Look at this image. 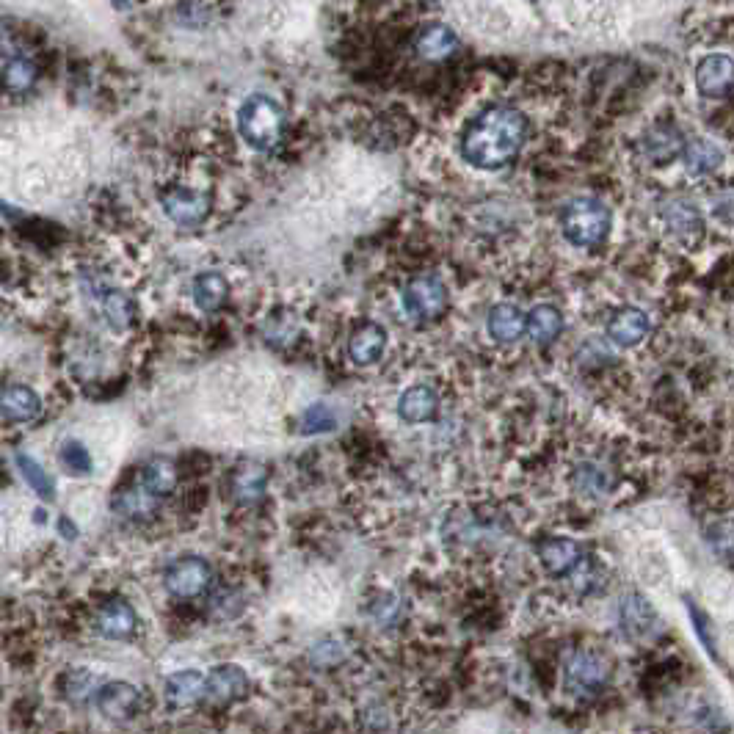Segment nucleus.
<instances>
[{"mask_svg": "<svg viewBox=\"0 0 734 734\" xmlns=\"http://www.w3.org/2000/svg\"><path fill=\"white\" fill-rule=\"evenodd\" d=\"M334 414L323 406V403H315L304 412V420H301V431L304 434H326L334 428Z\"/></svg>", "mask_w": 734, "mask_h": 734, "instance_id": "36", "label": "nucleus"}, {"mask_svg": "<svg viewBox=\"0 0 734 734\" xmlns=\"http://www.w3.org/2000/svg\"><path fill=\"white\" fill-rule=\"evenodd\" d=\"M36 75H39V69L31 58L25 56H12L3 69H0V78H3V86L9 89V92H28L31 86L36 83Z\"/></svg>", "mask_w": 734, "mask_h": 734, "instance_id": "27", "label": "nucleus"}, {"mask_svg": "<svg viewBox=\"0 0 734 734\" xmlns=\"http://www.w3.org/2000/svg\"><path fill=\"white\" fill-rule=\"evenodd\" d=\"M563 329L561 312L550 307V304H541L528 315V334L536 345H550Z\"/></svg>", "mask_w": 734, "mask_h": 734, "instance_id": "26", "label": "nucleus"}, {"mask_svg": "<svg viewBox=\"0 0 734 734\" xmlns=\"http://www.w3.org/2000/svg\"><path fill=\"white\" fill-rule=\"evenodd\" d=\"M152 503L155 497L144 492V486L138 483V489H122V492L114 497V508L127 519H141L147 517L152 511Z\"/></svg>", "mask_w": 734, "mask_h": 734, "instance_id": "32", "label": "nucleus"}, {"mask_svg": "<svg viewBox=\"0 0 734 734\" xmlns=\"http://www.w3.org/2000/svg\"><path fill=\"white\" fill-rule=\"evenodd\" d=\"M58 459L64 464V470H69L72 475H89L92 472V453L78 439H67L58 448Z\"/></svg>", "mask_w": 734, "mask_h": 734, "instance_id": "33", "label": "nucleus"}, {"mask_svg": "<svg viewBox=\"0 0 734 734\" xmlns=\"http://www.w3.org/2000/svg\"><path fill=\"white\" fill-rule=\"evenodd\" d=\"M403 310L417 323L436 321L448 310V287L436 276H417L403 287Z\"/></svg>", "mask_w": 734, "mask_h": 734, "instance_id": "5", "label": "nucleus"}, {"mask_svg": "<svg viewBox=\"0 0 734 734\" xmlns=\"http://www.w3.org/2000/svg\"><path fill=\"white\" fill-rule=\"evenodd\" d=\"M94 627L97 632L108 638V641H130L136 635L138 616L133 605L122 597H114L105 602L103 608L94 616Z\"/></svg>", "mask_w": 734, "mask_h": 734, "instance_id": "12", "label": "nucleus"}, {"mask_svg": "<svg viewBox=\"0 0 734 734\" xmlns=\"http://www.w3.org/2000/svg\"><path fill=\"white\" fill-rule=\"evenodd\" d=\"M42 412V401L31 387L25 384H12L0 390V414L9 423H31Z\"/></svg>", "mask_w": 734, "mask_h": 734, "instance_id": "16", "label": "nucleus"}, {"mask_svg": "<svg viewBox=\"0 0 734 734\" xmlns=\"http://www.w3.org/2000/svg\"><path fill=\"white\" fill-rule=\"evenodd\" d=\"M163 213L172 218L174 224H199L205 221L210 213V196L202 191H191V188H174L161 199Z\"/></svg>", "mask_w": 734, "mask_h": 734, "instance_id": "14", "label": "nucleus"}, {"mask_svg": "<svg viewBox=\"0 0 734 734\" xmlns=\"http://www.w3.org/2000/svg\"><path fill=\"white\" fill-rule=\"evenodd\" d=\"M528 141V119L511 105H489L472 119L461 152L475 169H503L514 161Z\"/></svg>", "mask_w": 734, "mask_h": 734, "instance_id": "1", "label": "nucleus"}, {"mask_svg": "<svg viewBox=\"0 0 734 734\" xmlns=\"http://www.w3.org/2000/svg\"><path fill=\"white\" fill-rule=\"evenodd\" d=\"M436 412H439V395L425 384L409 387L398 401V414L406 423H428L434 420Z\"/></svg>", "mask_w": 734, "mask_h": 734, "instance_id": "19", "label": "nucleus"}, {"mask_svg": "<svg viewBox=\"0 0 734 734\" xmlns=\"http://www.w3.org/2000/svg\"><path fill=\"white\" fill-rule=\"evenodd\" d=\"M312 663L315 666H340L345 660V646L343 643H337V641H321V643H315V649H312Z\"/></svg>", "mask_w": 734, "mask_h": 734, "instance_id": "38", "label": "nucleus"}, {"mask_svg": "<svg viewBox=\"0 0 734 734\" xmlns=\"http://www.w3.org/2000/svg\"><path fill=\"white\" fill-rule=\"evenodd\" d=\"M249 690V677L241 666H218L205 677V704L210 707H227L232 701L246 696Z\"/></svg>", "mask_w": 734, "mask_h": 734, "instance_id": "11", "label": "nucleus"}, {"mask_svg": "<svg viewBox=\"0 0 734 734\" xmlns=\"http://www.w3.org/2000/svg\"><path fill=\"white\" fill-rule=\"evenodd\" d=\"M649 332V318L641 310H619L608 321V337L619 348L638 345Z\"/></svg>", "mask_w": 734, "mask_h": 734, "instance_id": "20", "label": "nucleus"}, {"mask_svg": "<svg viewBox=\"0 0 734 734\" xmlns=\"http://www.w3.org/2000/svg\"><path fill=\"white\" fill-rule=\"evenodd\" d=\"M166 591L177 599H196L205 594L210 583H213V569L205 558H196V555H188V558H180L174 561L169 569H166Z\"/></svg>", "mask_w": 734, "mask_h": 734, "instance_id": "6", "label": "nucleus"}, {"mask_svg": "<svg viewBox=\"0 0 734 734\" xmlns=\"http://www.w3.org/2000/svg\"><path fill=\"white\" fill-rule=\"evenodd\" d=\"M682 150L685 144L674 127H654L643 138V155L654 163H671Z\"/></svg>", "mask_w": 734, "mask_h": 734, "instance_id": "24", "label": "nucleus"}, {"mask_svg": "<svg viewBox=\"0 0 734 734\" xmlns=\"http://www.w3.org/2000/svg\"><path fill=\"white\" fill-rule=\"evenodd\" d=\"M616 685V663L605 649L591 643H574L558 657L555 688L574 707L594 704Z\"/></svg>", "mask_w": 734, "mask_h": 734, "instance_id": "2", "label": "nucleus"}, {"mask_svg": "<svg viewBox=\"0 0 734 734\" xmlns=\"http://www.w3.org/2000/svg\"><path fill=\"white\" fill-rule=\"evenodd\" d=\"M177 14L183 17L185 25H205L213 20L216 6H207V3H183V6H177Z\"/></svg>", "mask_w": 734, "mask_h": 734, "instance_id": "39", "label": "nucleus"}, {"mask_svg": "<svg viewBox=\"0 0 734 734\" xmlns=\"http://www.w3.org/2000/svg\"><path fill=\"white\" fill-rule=\"evenodd\" d=\"M230 296V285L227 279L216 271H205L194 279V301L196 307H202L205 312H213L218 307H224V301Z\"/></svg>", "mask_w": 734, "mask_h": 734, "instance_id": "25", "label": "nucleus"}, {"mask_svg": "<svg viewBox=\"0 0 734 734\" xmlns=\"http://www.w3.org/2000/svg\"><path fill=\"white\" fill-rule=\"evenodd\" d=\"M268 472L263 467H246L235 475V500L243 505H254L263 500Z\"/></svg>", "mask_w": 734, "mask_h": 734, "instance_id": "29", "label": "nucleus"}, {"mask_svg": "<svg viewBox=\"0 0 734 734\" xmlns=\"http://www.w3.org/2000/svg\"><path fill=\"white\" fill-rule=\"evenodd\" d=\"M14 461H17V470H20V475L25 478V483H28V486H31V489H34L42 500L50 503V500L56 497V486H53V478L42 470V464L31 459L28 453H17V459Z\"/></svg>", "mask_w": 734, "mask_h": 734, "instance_id": "30", "label": "nucleus"}, {"mask_svg": "<svg viewBox=\"0 0 734 734\" xmlns=\"http://www.w3.org/2000/svg\"><path fill=\"white\" fill-rule=\"evenodd\" d=\"M238 610H241V594L238 591L224 588V591H216L213 599H210V613L216 619H232V616H238Z\"/></svg>", "mask_w": 734, "mask_h": 734, "instance_id": "37", "label": "nucleus"}, {"mask_svg": "<svg viewBox=\"0 0 734 734\" xmlns=\"http://www.w3.org/2000/svg\"><path fill=\"white\" fill-rule=\"evenodd\" d=\"M539 563L541 569L552 577H569L577 574L585 566L583 547L574 539H563V536H552V539L539 541Z\"/></svg>", "mask_w": 734, "mask_h": 734, "instance_id": "9", "label": "nucleus"}, {"mask_svg": "<svg viewBox=\"0 0 734 734\" xmlns=\"http://www.w3.org/2000/svg\"><path fill=\"white\" fill-rule=\"evenodd\" d=\"M370 616L379 627H395L403 616V602L395 594H381L370 605Z\"/></svg>", "mask_w": 734, "mask_h": 734, "instance_id": "34", "label": "nucleus"}, {"mask_svg": "<svg viewBox=\"0 0 734 734\" xmlns=\"http://www.w3.org/2000/svg\"><path fill=\"white\" fill-rule=\"evenodd\" d=\"M97 710L103 712L105 718H111V721H133L138 712H141V704H144V696H141V690L136 685H130V682H105L100 693H97Z\"/></svg>", "mask_w": 734, "mask_h": 734, "instance_id": "10", "label": "nucleus"}, {"mask_svg": "<svg viewBox=\"0 0 734 734\" xmlns=\"http://www.w3.org/2000/svg\"><path fill=\"white\" fill-rule=\"evenodd\" d=\"M489 334L497 343H514L522 334L528 332V315L514 307V304H500L489 312Z\"/></svg>", "mask_w": 734, "mask_h": 734, "instance_id": "21", "label": "nucleus"}, {"mask_svg": "<svg viewBox=\"0 0 734 734\" xmlns=\"http://www.w3.org/2000/svg\"><path fill=\"white\" fill-rule=\"evenodd\" d=\"M138 483L144 486V492L163 500L177 489V467L169 459H152L147 461L141 472H138Z\"/></svg>", "mask_w": 734, "mask_h": 734, "instance_id": "22", "label": "nucleus"}, {"mask_svg": "<svg viewBox=\"0 0 734 734\" xmlns=\"http://www.w3.org/2000/svg\"><path fill=\"white\" fill-rule=\"evenodd\" d=\"M619 621L621 630L627 632V638H632V641H654L663 632L657 610L641 594H627L621 599Z\"/></svg>", "mask_w": 734, "mask_h": 734, "instance_id": "8", "label": "nucleus"}, {"mask_svg": "<svg viewBox=\"0 0 734 734\" xmlns=\"http://www.w3.org/2000/svg\"><path fill=\"white\" fill-rule=\"evenodd\" d=\"M163 696L166 704L174 710H185L194 707L199 701H205V674L199 671H177L163 682Z\"/></svg>", "mask_w": 734, "mask_h": 734, "instance_id": "15", "label": "nucleus"}, {"mask_svg": "<svg viewBox=\"0 0 734 734\" xmlns=\"http://www.w3.org/2000/svg\"><path fill=\"white\" fill-rule=\"evenodd\" d=\"M238 130L254 150H274L285 130V114L268 94H252L249 100H243L238 111Z\"/></svg>", "mask_w": 734, "mask_h": 734, "instance_id": "3", "label": "nucleus"}, {"mask_svg": "<svg viewBox=\"0 0 734 734\" xmlns=\"http://www.w3.org/2000/svg\"><path fill=\"white\" fill-rule=\"evenodd\" d=\"M296 332H299V326L285 312H279V315H274L271 321L265 323V340L271 345H287L296 337Z\"/></svg>", "mask_w": 734, "mask_h": 734, "instance_id": "35", "label": "nucleus"}, {"mask_svg": "<svg viewBox=\"0 0 734 734\" xmlns=\"http://www.w3.org/2000/svg\"><path fill=\"white\" fill-rule=\"evenodd\" d=\"M384 348H387V332L381 329L379 323H365V326H359L354 334H351V340H348V356H351V362L359 367H367V365H376L384 354Z\"/></svg>", "mask_w": 734, "mask_h": 734, "instance_id": "17", "label": "nucleus"}, {"mask_svg": "<svg viewBox=\"0 0 734 734\" xmlns=\"http://www.w3.org/2000/svg\"><path fill=\"white\" fill-rule=\"evenodd\" d=\"M682 152H685V166L693 177H704L721 169L723 150L718 144H712L710 138H693Z\"/></svg>", "mask_w": 734, "mask_h": 734, "instance_id": "23", "label": "nucleus"}, {"mask_svg": "<svg viewBox=\"0 0 734 734\" xmlns=\"http://www.w3.org/2000/svg\"><path fill=\"white\" fill-rule=\"evenodd\" d=\"M561 230L566 241H572L574 246H585V249L597 246L608 238L610 232L608 205H602L599 199H591V196L572 199L563 207Z\"/></svg>", "mask_w": 734, "mask_h": 734, "instance_id": "4", "label": "nucleus"}, {"mask_svg": "<svg viewBox=\"0 0 734 734\" xmlns=\"http://www.w3.org/2000/svg\"><path fill=\"white\" fill-rule=\"evenodd\" d=\"M103 685L105 682H100V677L92 671H83V668L81 671H69L64 677V696L72 704H89V701L97 699Z\"/></svg>", "mask_w": 734, "mask_h": 734, "instance_id": "28", "label": "nucleus"}, {"mask_svg": "<svg viewBox=\"0 0 734 734\" xmlns=\"http://www.w3.org/2000/svg\"><path fill=\"white\" fill-rule=\"evenodd\" d=\"M696 86L704 97H712V100L734 92V58L723 56V53L701 58L696 67Z\"/></svg>", "mask_w": 734, "mask_h": 734, "instance_id": "13", "label": "nucleus"}, {"mask_svg": "<svg viewBox=\"0 0 734 734\" xmlns=\"http://www.w3.org/2000/svg\"><path fill=\"white\" fill-rule=\"evenodd\" d=\"M660 216L666 230L685 246H693L704 238V213L696 202H690L685 196H674L660 205Z\"/></svg>", "mask_w": 734, "mask_h": 734, "instance_id": "7", "label": "nucleus"}, {"mask_svg": "<svg viewBox=\"0 0 734 734\" xmlns=\"http://www.w3.org/2000/svg\"><path fill=\"white\" fill-rule=\"evenodd\" d=\"M100 304H103V318L116 332H125L130 321H133V301L127 299L122 290H105L100 296Z\"/></svg>", "mask_w": 734, "mask_h": 734, "instance_id": "31", "label": "nucleus"}, {"mask_svg": "<svg viewBox=\"0 0 734 734\" xmlns=\"http://www.w3.org/2000/svg\"><path fill=\"white\" fill-rule=\"evenodd\" d=\"M414 50L423 61H445V58H450L459 50V36L453 34L448 25L434 23L417 34Z\"/></svg>", "mask_w": 734, "mask_h": 734, "instance_id": "18", "label": "nucleus"}]
</instances>
